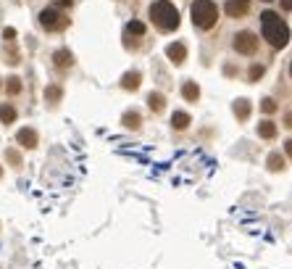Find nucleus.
Masks as SVG:
<instances>
[{"label":"nucleus","instance_id":"nucleus-15","mask_svg":"<svg viewBox=\"0 0 292 269\" xmlns=\"http://www.w3.org/2000/svg\"><path fill=\"white\" fill-rule=\"evenodd\" d=\"M258 135H261L263 140H271V137L276 135V124H274V122H268V119L261 122V124H258Z\"/></svg>","mask_w":292,"mask_h":269},{"label":"nucleus","instance_id":"nucleus-18","mask_svg":"<svg viewBox=\"0 0 292 269\" xmlns=\"http://www.w3.org/2000/svg\"><path fill=\"white\" fill-rule=\"evenodd\" d=\"M268 169H271V172H282L284 169V158L279 153H271V156H268Z\"/></svg>","mask_w":292,"mask_h":269},{"label":"nucleus","instance_id":"nucleus-29","mask_svg":"<svg viewBox=\"0 0 292 269\" xmlns=\"http://www.w3.org/2000/svg\"><path fill=\"white\" fill-rule=\"evenodd\" d=\"M0 177H3V167H0Z\"/></svg>","mask_w":292,"mask_h":269},{"label":"nucleus","instance_id":"nucleus-16","mask_svg":"<svg viewBox=\"0 0 292 269\" xmlns=\"http://www.w3.org/2000/svg\"><path fill=\"white\" fill-rule=\"evenodd\" d=\"M55 66H61V69H66V66H71L74 64V58H71V53L68 50H55Z\"/></svg>","mask_w":292,"mask_h":269},{"label":"nucleus","instance_id":"nucleus-8","mask_svg":"<svg viewBox=\"0 0 292 269\" xmlns=\"http://www.w3.org/2000/svg\"><path fill=\"white\" fill-rule=\"evenodd\" d=\"M16 143H21L24 148H34L37 145V132H34L32 127H21L16 132Z\"/></svg>","mask_w":292,"mask_h":269},{"label":"nucleus","instance_id":"nucleus-9","mask_svg":"<svg viewBox=\"0 0 292 269\" xmlns=\"http://www.w3.org/2000/svg\"><path fill=\"white\" fill-rule=\"evenodd\" d=\"M0 122L3 124H14L16 122V109L11 103H0Z\"/></svg>","mask_w":292,"mask_h":269},{"label":"nucleus","instance_id":"nucleus-1","mask_svg":"<svg viewBox=\"0 0 292 269\" xmlns=\"http://www.w3.org/2000/svg\"><path fill=\"white\" fill-rule=\"evenodd\" d=\"M261 24H263V37L268 40V45L276 50L287 48L289 42V27L284 24L282 19H279V14H274V11H263L261 14Z\"/></svg>","mask_w":292,"mask_h":269},{"label":"nucleus","instance_id":"nucleus-5","mask_svg":"<svg viewBox=\"0 0 292 269\" xmlns=\"http://www.w3.org/2000/svg\"><path fill=\"white\" fill-rule=\"evenodd\" d=\"M40 24L45 29H61L66 24V16L58 8H45V11H40Z\"/></svg>","mask_w":292,"mask_h":269},{"label":"nucleus","instance_id":"nucleus-4","mask_svg":"<svg viewBox=\"0 0 292 269\" xmlns=\"http://www.w3.org/2000/svg\"><path fill=\"white\" fill-rule=\"evenodd\" d=\"M235 50L242 53V56H255L258 53V34H253V32H237L235 34Z\"/></svg>","mask_w":292,"mask_h":269},{"label":"nucleus","instance_id":"nucleus-20","mask_svg":"<svg viewBox=\"0 0 292 269\" xmlns=\"http://www.w3.org/2000/svg\"><path fill=\"white\" fill-rule=\"evenodd\" d=\"M6 90L11 92V95H16V92H21V79H19V77H11V79L6 82Z\"/></svg>","mask_w":292,"mask_h":269},{"label":"nucleus","instance_id":"nucleus-2","mask_svg":"<svg viewBox=\"0 0 292 269\" xmlns=\"http://www.w3.org/2000/svg\"><path fill=\"white\" fill-rule=\"evenodd\" d=\"M150 19H153V24L163 32H174L179 27V11L171 0H156V3L150 6Z\"/></svg>","mask_w":292,"mask_h":269},{"label":"nucleus","instance_id":"nucleus-31","mask_svg":"<svg viewBox=\"0 0 292 269\" xmlns=\"http://www.w3.org/2000/svg\"><path fill=\"white\" fill-rule=\"evenodd\" d=\"M266 3H268V0H266Z\"/></svg>","mask_w":292,"mask_h":269},{"label":"nucleus","instance_id":"nucleus-23","mask_svg":"<svg viewBox=\"0 0 292 269\" xmlns=\"http://www.w3.org/2000/svg\"><path fill=\"white\" fill-rule=\"evenodd\" d=\"M261 109H263L266 114H274V111H276V103H274L271 98H263V103H261Z\"/></svg>","mask_w":292,"mask_h":269},{"label":"nucleus","instance_id":"nucleus-19","mask_svg":"<svg viewBox=\"0 0 292 269\" xmlns=\"http://www.w3.org/2000/svg\"><path fill=\"white\" fill-rule=\"evenodd\" d=\"M126 34H137V37H142L145 24H142V21H129V24H126Z\"/></svg>","mask_w":292,"mask_h":269},{"label":"nucleus","instance_id":"nucleus-13","mask_svg":"<svg viewBox=\"0 0 292 269\" xmlns=\"http://www.w3.org/2000/svg\"><path fill=\"white\" fill-rule=\"evenodd\" d=\"M148 106H150V111H163V106H166V100H163V95L161 92H150L148 95Z\"/></svg>","mask_w":292,"mask_h":269},{"label":"nucleus","instance_id":"nucleus-6","mask_svg":"<svg viewBox=\"0 0 292 269\" xmlns=\"http://www.w3.org/2000/svg\"><path fill=\"white\" fill-rule=\"evenodd\" d=\"M227 16L232 19H242L245 14H248V8H250V0H227Z\"/></svg>","mask_w":292,"mask_h":269},{"label":"nucleus","instance_id":"nucleus-30","mask_svg":"<svg viewBox=\"0 0 292 269\" xmlns=\"http://www.w3.org/2000/svg\"><path fill=\"white\" fill-rule=\"evenodd\" d=\"M289 74H292V64H289Z\"/></svg>","mask_w":292,"mask_h":269},{"label":"nucleus","instance_id":"nucleus-14","mask_svg":"<svg viewBox=\"0 0 292 269\" xmlns=\"http://www.w3.org/2000/svg\"><path fill=\"white\" fill-rule=\"evenodd\" d=\"M121 122H124L126 130H139V114H137V111H126V114L121 116Z\"/></svg>","mask_w":292,"mask_h":269},{"label":"nucleus","instance_id":"nucleus-12","mask_svg":"<svg viewBox=\"0 0 292 269\" xmlns=\"http://www.w3.org/2000/svg\"><path fill=\"white\" fill-rule=\"evenodd\" d=\"M121 87L124 90H137L139 87V72H126L121 79Z\"/></svg>","mask_w":292,"mask_h":269},{"label":"nucleus","instance_id":"nucleus-3","mask_svg":"<svg viewBox=\"0 0 292 269\" xmlns=\"http://www.w3.org/2000/svg\"><path fill=\"white\" fill-rule=\"evenodd\" d=\"M190 14H192V24L197 29H211L218 19V8L213 0H195L190 6Z\"/></svg>","mask_w":292,"mask_h":269},{"label":"nucleus","instance_id":"nucleus-28","mask_svg":"<svg viewBox=\"0 0 292 269\" xmlns=\"http://www.w3.org/2000/svg\"><path fill=\"white\" fill-rule=\"evenodd\" d=\"M284 124H287V127H292V114H287V119H284Z\"/></svg>","mask_w":292,"mask_h":269},{"label":"nucleus","instance_id":"nucleus-24","mask_svg":"<svg viewBox=\"0 0 292 269\" xmlns=\"http://www.w3.org/2000/svg\"><path fill=\"white\" fill-rule=\"evenodd\" d=\"M3 37L11 42V40H16V29L14 27H8V29H3Z\"/></svg>","mask_w":292,"mask_h":269},{"label":"nucleus","instance_id":"nucleus-7","mask_svg":"<svg viewBox=\"0 0 292 269\" xmlns=\"http://www.w3.org/2000/svg\"><path fill=\"white\" fill-rule=\"evenodd\" d=\"M166 56H169L171 64L179 66V64H184V58H187V48H184L182 42H171L169 48H166Z\"/></svg>","mask_w":292,"mask_h":269},{"label":"nucleus","instance_id":"nucleus-27","mask_svg":"<svg viewBox=\"0 0 292 269\" xmlns=\"http://www.w3.org/2000/svg\"><path fill=\"white\" fill-rule=\"evenodd\" d=\"M282 8L284 11H292V0H282Z\"/></svg>","mask_w":292,"mask_h":269},{"label":"nucleus","instance_id":"nucleus-21","mask_svg":"<svg viewBox=\"0 0 292 269\" xmlns=\"http://www.w3.org/2000/svg\"><path fill=\"white\" fill-rule=\"evenodd\" d=\"M261 77H263V66L261 64H253L250 66V82H258Z\"/></svg>","mask_w":292,"mask_h":269},{"label":"nucleus","instance_id":"nucleus-22","mask_svg":"<svg viewBox=\"0 0 292 269\" xmlns=\"http://www.w3.org/2000/svg\"><path fill=\"white\" fill-rule=\"evenodd\" d=\"M45 98L55 103L58 98H61V90H58V87H48V90H45Z\"/></svg>","mask_w":292,"mask_h":269},{"label":"nucleus","instance_id":"nucleus-17","mask_svg":"<svg viewBox=\"0 0 292 269\" xmlns=\"http://www.w3.org/2000/svg\"><path fill=\"white\" fill-rule=\"evenodd\" d=\"M235 114H237V119H248V114H250V103L245 100V98H240V100L235 103Z\"/></svg>","mask_w":292,"mask_h":269},{"label":"nucleus","instance_id":"nucleus-10","mask_svg":"<svg viewBox=\"0 0 292 269\" xmlns=\"http://www.w3.org/2000/svg\"><path fill=\"white\" fill-rule=\"evenodd\" d=\"M182 95H184V100L195 103L197 98H200V90H197L195 82H184V85H182Z\"/></svg>","mask_w":292,"mask_h":269},{"label":"nucleus","instance_id":"nucleus-26","mask_svg":"<svg viewBox=\"0 0 292 269\" xmlns=\"http://www.w3.org/2000/svg\"><path fill=\"white\" fill-rule=\"evenodd\" d=\"M284 150H287V156L292 158V137H289V140H284Z\"/></svg>","mask_w":292,"mask_h":269},{"label":"nucleus","instance_id":"nucleus-25","mask_svg":"<svg viewBox=\"0 0 292 269\" xmlns=\"http://www.w3.org/2000/svg\"><path fill=\"white\" fill-rule=\"evenodd\" d=\"M8 158L14 161V167H19V164H21V156L16 153V150H8Z\"/></svg>","mask_w":292,"mask_h":269},{"label":"nucleus","instance_id":"nucleus-11","mask_svg":"<svg viewBox=\"0 0 292 269\" xmlns=\"http://www.w3.org/2000/svg\"><path fill=\"white\" fill-rule=\"evenodd\" d=\"M190 114H184V111H177L171 116V124H174V130H187V127H190Z\"/></svg>","mask_w":292,"mask_h":269}]
</instances>
